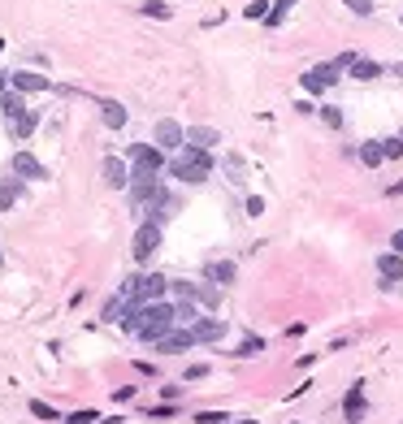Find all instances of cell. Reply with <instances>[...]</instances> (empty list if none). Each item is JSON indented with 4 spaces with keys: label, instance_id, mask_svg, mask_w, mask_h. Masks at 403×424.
<instances>
[{
    "label": "cell",
    "instance_id": "1",
    "mask_svg": "<svg viewBox=\"0 0 403 424\" xmlns=\"http://www.w3.org/2000/svg\"><path fill=\"white\" fill-rule=\"evenodd\" d=\"M213 152H204V148H187L182 152H174V160H169V177H178V182H187V186H200V182H208V177H213Z\"/></svg>",
    "mask_w": 403,
    "mask_h": 424
},
{
    "label": "cell",
    "instance_id": "2",
    "mask_svg": "<svg viewBox=\"0 0 403 424\" xmlns=\"http://www.w3.org/2000/svg\"><path fill=\"white\" fill-rule=\"evenodd\" d=\"M178 329V316H174V303L160 299V303H139V329L135 338L139 342H160L165 334Z\"/></svg>",
    "mask_w": 403,
    "mask_h": 424
},
{
    "label": "cell",
    "instance_id": "3",
    "mask_svg": "<svg viewBox=\"0 0 403 424\" xmlns=\"http://www.w3.org/2000/svg\"><path fill=\"white\" fill-rule=\"evenodd\" d=\"M118 295L131 299V303H160L169 295V277L165 273H135L118 286Z\"/></svg>",
    "mask_w": 403,
    "mask_h": 424
},
{
    "label": "cell",
    "instance_id": "4",
    "mask_svg": "<svg viewBox=\"0 0 403 424\" xmlns=\"http://www.w3.org/2000/svg\"><path fill=\"white\" fill-rule=\"evenodd\" d=\"M169 152H160L156 143H131L126 148V160H131V182H148V177H160V169L169 165Z\"/></svg>",
    "mask_w": 403,
    "mask_h": 424
},
{
    "label": "cell",
    "instance_id": "5",
    "mask_svg": "<svg viewBox=\"0 0 403 424\" xmlns=\"http://www.w3.org/2000/svg\"><path fill=\"white\" fill-rule=\"evenodd\" d=\"M160 242H165V225H156V221H139V225H135V238H131V256H135V264H148V260L160 251Z\"/></svg>",
    "mask_w": 403,
    "mask_h": 424
},
{
    "label": "cell",
    "instance_id": "6",
    "mask_svg": "<svg viewBox=\"0 0 403 424\" xmlns=\"http://www.w3.org/2000/svg\"><path fill=\"white\" fill-rule=\"evenodd\" d=\"M343 74H347V70H343L338 61H321V65H312L308 74H299V87L308 91V95H321V91H330Z\"/></svg>",
    "mask_w": 403,
    "mask_h": 424
},
{
    "label": "cell",
    "instance_id": "7",
    "mask_svg": "<svg viewBox=\"0 0 403 424\" xmlns=\"http://www.w3.org/2000/svg\"><path fill=\"white\" fill-rule=\"evenodd\" d=\"M152 143H156L160 152H182L187 148V126H178L174 117H160L152 126Z\"/></svg>",
    "mask_w": 403,
    "mask_h": 424
},
{
    "label": "cell",
    "instance_id": "8",
    "mask_svg": "<svg viewBox=\"0 0 403 424\" xmlns=\"http://www.w3.org/2000/svg\"><path fill=\"white\" fill-rule=\"evenodd\" d=\"M9 173L13 177H22V182H48V165L35 156V152H13V160H9Z\"/></svg>",
    "mask_w": 403,
    "mask_h": 424
},
{
    "label": "cell",
    "instance_id": "9",
    "mask_svg": "<svg viewBox=\"0 0 403 424\" xmlns=\"http://www.w3.org/2000/svg\"><path fill=\"white\" fill-rule=\"evenodd\" d=\"M225 329H230V325H225L221 316H200L196 325H191V338H196V347H213V342L225 338Z\"/></svg>",
    "mask_w": 403,
    "mask_h": 424
},
{
    "label": "cell",
    "instance_id": "10",
    "mask_svg": "<svg viewBox=\"0 0 403 424\" xmlns=\"http://www.w3.org/2000/svg\"><path fill=\"white\" fill-rule=\"evenodd\" d=\"M9 87L22 95H35V91H53V78L35 74V70H9Z\"/></svg>",
    "mask_w": 403,
    "mask_h": 424
},
{
    "label": "cell",
    "instance_id": "11",
    "mask_svg": "<svg viewBox=\"0 0 403 424\" xmlns=\"http://www.w3.org/2000/svg\"><path fill=\"white\" fill-rule=\"evenodd\" d=\"M373 269H377V277H382V290H391L395 282H403V256H399V251H382V256L373 260Z\"/></svg>",
    "mask_w": 403,
    "mask_h": 424
},
{
    "label": "cell",
    "instance_id": "12",
    "mask_svg": "<svg viewBox=\"0 0 403 424\" xmlns=\"http://www.w3.org/2000/svg\"><path fill=\"white\" fill-rule=\"evenodd\" d=\"M100 173H104V182H109L113 191H126V186H131V160H126V156H104Z\"/></svg>",
    "mask_w": 403,
    "mask_h": 424
},
{
    "label": "cell",
    "instance_id": "13",
    "mask_svg": "<svg viewBox=\"0 0 403 424\" xmlns=\"http://www.w3.org/2000/svg\"><path fill=\"white\" fill-rule=\"evenodd\" d=\"M200 277H204V282H213V286H230L234 282V277H238V264H234V260H208V264L200 269Z\"/></svg>",
    "mask_w": 403,
    "mask_h": 424
},
{
    "label": "cell",
    "instance_id": "14",
    "mask_svg": "<svg viewBox=\"0 0 403 424\" xmlns=\"http://www.w3.org/2000/svg\"><path fill=\"white\" fill-rule=\"evenodd\" d=\"M364 381H351L347 385V394H343V416H347V424H360L364 420Z\"/></svg>",
    "mask_w": 403,
    "mask_h": 424
},
{
    "label": "cell",
    "instance_id": "15",
    "mask_svg": "<svg viewBox=\"0 0 403 424\" xmlns=\"http://www.w3.org/2000/svg\"><path fill=\"white\" fill-rule=\"evenodd\" d=\"M152 347H156L160 355H182V351H191V347H196V338H191V329H182V325H178L174 334H165L160 342H152Z\"/></svg>",
    "mask_w": 403,
    "mask_h": 424
},
{
    "label": "cell",
    "instance_id": "16",
    "mask_svg": "<svg viewBox=\"0 0 403 424\" xmlns=\"http://www.w3.org/2000/svg\"><path fill=\"white\" fill-rule=\"evenodd\" d=\"M187 143H191V148L213 152L217 143H221V130H217V126H187Z\"/></svg>",
    "mask_w": 403,
    "mask_h": 424
},
{
    "label": "cell",
    "instance_id": "17",
    "mask_svg": "<svg viewBox=\"0 0 403 424\" xmlns=\"http://www.w3.org/2000/svg\"><path fill=\"white\" fill-rule=\"evenodd\" d=\"M22 195H26V182L22 177H0V212H9L13 204H22Z\"/></svg>",
    "mask_w": 403,
    "mask_h": 424
},
{
    "label": "cell",
    "instance_id": "18",
    "mask_svg": "<svg viewBox=\"0 0 403 424\" xmlns=\"http://www.w3.org/2000/svg\"><path fill=\"white\" fill-rule=\"evenodd\" d=\"M126 117H131V113H126V104H122V100H100V122H104L109 130H122V126H126Z\"/></svg>",
    "mask_w": 403,
    "mask_h": 424
},
{
    "label": "cell",
    "instance_id": "19",
    "mask_svg": "<svg viewBox=\"0 0 403 424\" xmlns=\"http://www.w3.org/2000/svg\"><path fill=\"white\" fill-rule=\"evenodd\" d=\"M35 126H39V113H35V108H26L18 122H9V135L18 139V143H26L30 135H35Z\"/></svg>",
    "mask_w": 403,
    "mask_h": 424
},
{
    "label": "cell",
    "instance_id": "20",
    "mask_svg": "<svg viewBox=\"0 0 403 424\" xmlns=\"http://www.w3.org/2000/svg\"><path fill=\"white\" fill-rule=\"evenodd\" d=\"M196 303L208 307V312H217V307H221V286H213V282L200 277V282H196Z\"/></svg>",
    "mask_w": 403,
    "mask_h": 424
},
{
    "label": "cell",
    "instance_id": "21",
    "mask_svg": "<svg viewBox=\"0 0 403 424\" xmlns=\"http://www.w3.org/2000/svg\"><path fill=\"white\" fill-rule=\"evenodd\" d=\"M0 113H5V122H18L22 117V113H26V100H22V91H5V95H0Z\"/></svg>",
    "mask_w": 403,
    "mask_h": 424
},
{
    "label": "cell",
    "instance_id": "22",
    "mask_svg": "<svg viewBox=\"0 0 403 424\" xmlns=\"http://www.w3.org/2000/svg\"><path fill=\"white\" fill-rule=\"evenodd\" d=\"M351 78H356V83H373V78H382L386 70H382V65L377 61H368V57H356V65H351V70H347Z\"/></svg>",
    "mask_w": 403,
    "mask_h": 424
},
{
    "label": "cell",
    "instance_id": "23",
    "mask_svg": "<svg viewBox=\"0 0 403 424\" xmlns=\"http://www.w3.org/2000/svg\"><path fill=\"white\" fill-rule=\"evenodd\" d=\"M174 316H178L182 329H191V325H196L204 312H200V303H196V299H174Z\"/></svg>",
    "mask_w": 403,
    "mask_h": 424
},
{
    "label": "cell",
    "instance_id": "24",
    "mask_svg": "<svg viewBox=\"0 0 403 424\" xmlns=\"http://www.w3.org/2000/svg\"><path fill=\"white\" fill-rule=\"evenodd\" d=\"M221 169H225V177H230L234 186H243V182H247V160L238 156V152H230V156H225V160H221Z\"/></svg>",
    "mask_w": 403,
    "mask_h": 424
},
{
    "label": "cell",
    "instance_id": "25",
    "mask_svg": "<svg viewBox=\"0 0 403 424\" xmlns=\"http://www.w3.org/2000/svg\"><path fill=\"white\" fill-rule=\"evenodd\" d=\"M360 165H368V169H377V165H386V152H382V139H368V143H360Z\"/></svg>",
    "mask_w": 403,
    "mask_h": 424
},
{
    "label": "cell",
    "instance_id": "26",
    "mask_svg": "<svg viewBox=\"0 0 403 424\" xmlns=\"http://www.w3.org/2000/svg\"><path fill=\"white\" fill-rule=\"evenodd\" d=\"M131 312V299H122V295H113L109 303H104V312H100V320L104 325H122V316Z\"/></svg>",
    "mask_w": 403,
    "mask_h": 424
},
{
    "label": "cell",
    "instance_id": "27",
    "mask_svg": "<svg viewBox=\"0 0 403 424\" xmlns=\"http://www.w3.org/2000/svg\"><path fill=\"white\" fill-rule=\"evenodd\" d=\"M299 5V0H273L269 13H265V26H282L286 18H291V9Z\"/></svg>",
    "mask_w": 403,
    "mask_h": 424
},
{
    "label": "cell",
    "instance_id": "28",
    "mask_svg": "<svg viewBox=\"0 0 403 424\" xmlns=\"http://www.w3.org/2000/svg\"><path fill=\"white\" fill-rule=\"evenodd\" d=\"M261 351H265V338H261V334H247V338L234 347V355H238V360H252V355H261Z\"/></svg>",
    "mask_w": 403,
    "mask_h": 424
},
{
    "label": "cell",
    "instance_id": "29",
    "mask_svg": "<svg viewBox=\"0 0 403 424\" xmlns=\"http://www.w3.org/2000/svg\"><path fill=\"white\" fill-rule=\"evenodd\" d=\"M26 407H30V416H35V420H44V424L61 420V416H57V407H53V403H44V398H30Z\"/></svg>",
    "mask_w": 403,
    "mask_h": 424
},
{
    "label": "cell",
    "instance_id": "30",
    "mask_svg": "<svg viewBox=\"0 0 403 424\" xmlns=\"http://www.w3.org/2000/svg\"><path fill=\"white\" fill-rule=\"evenodd\" d=\"M95 420H100V412H95V407H78V412L66 416V424H95Z\"/></svg>",
    "mask_w": 403,
    "mask_h": 424
},
{
    "label": "cell",
    "instance_id": "31",
    "mask_svg": "<svg viewBox=\"0 0 403 424\" xmlns=\"http://www.w3.org/2000/svg\"><path fill=\"white\" fill-rule=\"evenodd\" d=\"M143 13H148V18H160V22H165L169 18V5H165V0H143V5H139Z\"/></svg>",
    "mask_w": 403,
    "mask_h": 424
},
{
    "label": "cell",
    "instance_id": "32",
    "mask_svg": "<svg viewBox=\"0 0 403 424\" xmlns=\"http://www.w3.org/2000/svg\"><path fill=\"white\" fill-rule=\"evenodd\" d=\"M382 152H386V160H399V156H403V135L382 139Z\"/></svg>",
    "mask_w": 403,
    "mask_h": 424
},
{
    "label": "cell",
    "instance_id": "33",
    "mask_svg": "<svg viewBox=\"0 0 403 424\" xmlns=\"http://www.w3.org/2000/svg\"><path fill=\"white\" fill-rule=\"evenodd\" d=\"M196 424H230L225 412H196Z\"/></svg>",
    "mask_w": 403,
    "mask_h": 424
},
{
    "label": "cell",
    "instance_id": "34",
    "mask_svg": "<svg viewBox=\"0 0 403 424\" xmlns=\"http://www.w3.org/2000/svg\"><path fill=\"white\" fill-rule=\"evenodd\" d=\"M343 5L356 13V18H368V13H373V0H343Z\"/></svg>",
    "mask_w": 403,
    "mask_h": 424
},
{
    "label": "cell",
    "instance_id": "35",
    "mask_svg": "<svg viewBox=\"0 0 403 424\" xmlns=\"http://www.w3.org/2000/svg\"><path fill=\"white\" fill-rule=\"evenodd\" d=\"M321 113V122H326L330 130H338V126H343V113H338V108H317Z\"/></svg>",
    "mask_w": 403,
    "mask_h": 424
},
{
    "label": "cell",
    "instance_id": "36",
    "mask_svg": "<svg viewBox=\"0 0 403 424\" xmlns=\"http://www.w3.org/2000/svg\"><path fill=\"white\" fill-rule=\"evenodd\" d=\"M208 372H213V368H208V364H191V368L182 372V381H204Z\"/></svg>",
    "mask_w": 403,
    "mask_h": 424
},
{
    "label": "cell",
    "instance_id": "37",
    "mask_svg": "<svg viewBox=\"0 0 403 424\" xmlns=\"http://www.w3.org/2000/svg\"><path fill=\"white\" fill-rule=\"evenodd\" d=\"M243 13H247V18H265V13H269V0H252Z\"/></svg>",
    "mask_w": 403,
    "mask_h": 424
},
{
    "label": "cell",
    "instance_id": "38",
    "mask_svg": "<svg viewBox=\"0 0 403 424\" xmlns=\"http://www.w3.org/2000/svg\"><path fill=\"white\" fill-rule=\"evenodd\" d=\"M247 217H265V200H261V195H247Z\"/></svg>",
    "mask_w": 403,
    "mask_h": 424
},
{
    "label": "cell",
    "instance_id": "39",
    "mask_svg": "<svg viewBox=\"0 0 403 424\" xmlns=\"http://www.w3.org/2000/svg\"><path fill=\"white\" fill-rule=\"evenodd\" d=\"M178 394H182V385H160V398H165V403H174Z\"/></svg>",
    "mask_w": 403,
    "mask_h": 424
},
{
    "label": "cell",
    "instance_id": "40",
    "mask_svg": "<svg viewBox=\"0 0 403 424\" xmlns=\"http://www.w3.org/2000/svg\"><path fill=\"white\" fill-rule=\"evenodd\" d=\"M113 398H118V403H131V398H135V385H122V389H113Z\"/></svg>",
    "mask_w": 403,
    "mask_h": 424
},
{
    "label": "cell",
    "instance_id": "41",
    "mask_svg": "<svg viewBox=\"0 0 403 424\" xmlns=\"http://www.w3.org/2000/svg\"><path fill=\"white\" fill-rule=\"evenodd\" d=\"M174 416V403H165V407H152V420H169Z\"/></svg>",
    "mask_w": 403,
    "mask_h": 424
},
{
    "label": "cell",
    "instance_id": "42",
    "mask_svg": "<svg viewBox=\"0 0 403 424\" xmlns=\"http://www.w3.org/2000/svg\"><path fill=\"white\" fill-rule=\"evenodd\" d=\"M391 251H399V256H403V230H395V234H391Z\"/></svg>",
    "mask_w": 403,
    "mask_h": 424
},
{
    "label": "cell",
    "instance_id": "43",
    "mask_svg": "<svg viewBox=\"0 0 403 424\" xmlns=\"http://www.w3.org/2000/svg\"><path fill=\"white\" fill-rule=\"evenodd\" d=\"M9 91V70H0V95Z\"/></svg>",
    "mask_w": 403,
    "mask_h": 424
},
{
    "label": "cell",
    "instance_id": "44",
    "mask_svg": "<svg viewBox=\"0 0 403 424\" xmlns=\"http://www.w3.org/2000/svg\"><path fill=\"white\" fill-rule=\"evenodd\" d=\"M230 424H256V420H247V416H238V420H230Z\"/></svg>",
    "mask_w": 403,
    "mask_h": 424
},
{
    "label": "cell",
    "instance_id": "45",
    "mask_svg": "<svg viewBox=\"0 0 403 424\" xmlns=\"http://www.w3.org/2000/svg\"><path fill=\"white\" fill-rule=\"evenodd\" d=\"M395 74H399V78H403V65H395Z\"/></svg>",
    "mask_w": 403,
    "mask_h": 424
},
{
    "label": "cell",
    "instance_id": "46",
    "mask_svg": "<svg viewBox=\"0 0 403 424\" xmlns=\"http://www.w3.org/2000/svg\"><path fill=\"white\" fill-rule=\"evenodd\" d=\"M0 52H5V39H0Z\"/></svg>",
    "mask_w": 403,
    "mask_h": 424
},
{
    "label": "cell",
    "instance_id": "47",
    "mask_svg": "<svg viewBox=\"0 0 403 424\" xmlns=\"http://www.w3.org/2000/svg\"><path fill=\"white\" fill-rule=\"evenodd\" d=\"M0 264H5V251H0Z\"/></svg>",
    "mask_w": 403,
    "mask_h": 424
},
{
    "label": "cell",
    "instance_id": "48",
    "mask_svg": "<svg viewBox=\"0 0 403 424\" xmlns=\"http://www.w3.org/2000/svg\"><path fill=\"white\" fill-rule=\"evenodd\" d=\"M299 424H303V420H299Z\"/></svg>",
    "mask_w": 403,
    "mask_h": 424
}]
</instances>
